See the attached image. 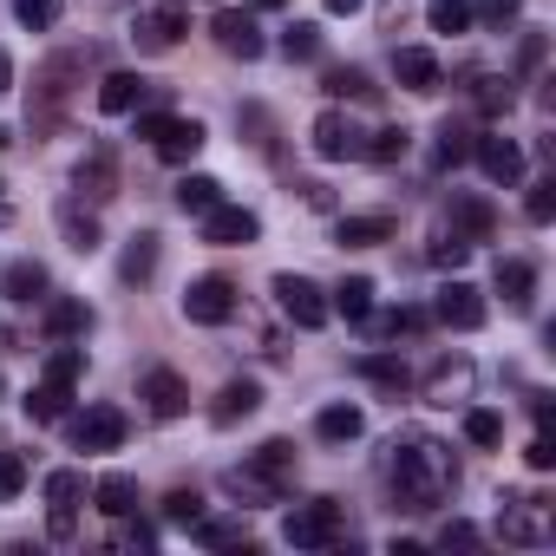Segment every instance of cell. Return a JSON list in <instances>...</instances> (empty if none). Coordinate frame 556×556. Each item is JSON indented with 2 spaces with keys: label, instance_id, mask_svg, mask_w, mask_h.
<instances>
[{
  "label": "cell",
  "instance_id": "f5cc1de1",
  "mask_svg": "<svg viewBox=\"0 0 556 556\" xmlns=\"http://www.w3.org/2000/svg\"><path fill=\"white\" fill-rule=\"evenodd\" d=\"M439 543H445V549H452V543H478V530H471V523H445Z\"/></svg>",
  "mask_w": 556,
  "mask_h": 556
},
{
  "label": "cell",
  "instance_id": "7bdbcfd3",
  "mask_svg": "<svg viewBox=\"0 0 556 556\" xmlns=\"http://www.w3.org/2000/svg\"><path fill=\"white\" fill-rule=\"evenodd\" d=\"M465 439H471V445H497V439H504V419L484 413V406H471V413H465Z\"/></svg>",
  "mask_w": 556,
  "mask_h": 556
},
{
  "label": "cell",
  "instance_id": "4dcf8cb0",
  "mask_svg": "<svg viewBox=\"0 0 556 556\" xmlns=\"http://www.w3.org/2000/svg\"><path fill=\"white\" fill-rule=\"evenodd\" d=\"M406 144H413V131H406V125H387V131H374V138L361 144V157H374V164H400Z\"/></svg>",
  "mask_w": 556,
  "mask_h": 556
},
{
  "label": "cell",
  "instance_id": "11a10c76",
  "mask_svg": "<svg viewBox=\"0 0 556 556\" xmlns=\"http://www.w3.org/2000/svg\"><path fill=\"white\" fill-rule=\"evenodd\" d=\"M367 0H328V14H361Z\"/></svg>",
  "mask_w": 556,
  "mask_h": 556
},
{
  "label": "cell",
  "instance_id": "ab89813d",
  "mask_svg": "<svg viewBox=\"0 0 556 556\" xmlns=\"http://www.w3.org/2000/svg\"><path fill=\"white\" fill-rule=\"evenodd\" d=\"M282 53H289V60H315V53H321V27H308V21H295V27L282 34Z\"/></svg>",
  "mask_w": 556,
  "mask_h": 556
},
{
  "label": "cell",
  "instance_id": "5b68a950",
  "mask_svg": "<svg viewBox=\"0 0 556 556\" xmlns=\"http://www.w3.org/2000/svg\"><path fill=\"white\" fill-rule=\"evenodd\" d=\"M184 315L197 328H223L236 315V282H229V275H203V282H190L184 289Z\"/></svg>",
  "mask_w": 556,
  "mask_h": 556
},
{
  "label": "cell",
  "instance_id": "1f68e13d",
  "mask_svg": "<svg viewBox=\"0 0 556 556\" xmlns=\"http://www.w3.org/2000/svg\"><path fill=\"white\" fill-rule=\"evenodd\" d=\"M60 223H66V242H73L79 255H92V249H99V216H92V210L79 216V203H60Z\"/></svg>",
  "mask_w": 556,
  "mask_h": 556
},
{
  "label": "cell",
  "instance_id": "91938a15",
  "mask_svg": "<svg viewBox=\"0 0 556 556\" xmlns=\"http://www.w3.org/2000/svg\"><path fill=\"white\" fill-rule=\"evenodd\" d=\"M0 144H8V131H0Z\"/></svg>",
  "mask_w": 556,
  "mask_h": 556
},
{
  "label": "cell",
  "instance_id": "ba28073f",
  "mask_svg": "<svg viewBox=\"0 0 556 556\" xmlns=\"http://www.w3.org/2000/svg\"><path fill=\"white\" fill-rule=\"evenodd\" d=\"M73 445L79 452H118L125 445V413L118 406H86L73 419Z\"/></svg>",
  "mask_w": 556,
  "mask_h": 556
},
{
  "label": "cell",
  "instance_id": "7a4b0ae2",
  "mask_svg": "<svg viewBox=\"0 0 556 556\" xmlns=\"http://www.w3.org/2000/svg\"><path fill=\"white\" fill-rule=\"evenodd\" d=\"M138 138L164 157V164H190L203 151V125L197 118H170V112H144L138 118Z\"/></svg>",
  "mask_w": 556,
  "mask_h": 556
},
{
  "label": "cell",
  "instance_id": "816d5d0a",
  "mask_svg": "<svg viewBox=\"0 0 556 556\" xmlns=\"http://www.w3.org/2000/svg\"><path fill=\"white\" fill-rule=\"evenodd\" d=\"M523 458H530V471H549V465H556V439H549V432H536Z\"/></svg>",
  "mask_w": 556,
  "mask_h": 556
},
{
  "label": "cell",
  "instance_id": "f907efd6",
  "mask_svg": "<svg viewBox=\"0 0 556 556\" xmlns=\"http://www.w3.org/2000/svg\"><path fill=\"white\" fill-rule=\"evenodd\" d=\"M478 99H484V112H510V105H517L510 79H484V92H478Z\"/></svg>",
  "mask_w": 556,
  "mask_h": 556
},
{
  "label": "cell",
  "instance_id": "8992f818",
  "mask_svg": "<svg viewBox=\"0 0 556 556\" xmlns=\"http://www.w3.org/2000/svg\"><path fill=\"white\" fill-rule=\"evenodd\" d=\"M131 34H138V47H144V53H170V47L190 34V8H184V0H157V8H151Z\"/></svg>",
  "mask_w": 556,
  "mask_h": 556
},
{
  "label": "cell",
  "instance_id": "2e32d148",
  "mask_svg": "<svg viewBox=\"0 0 556 556\" xmlns=\"http://www.w3.org/2000/svg\"><path fill=\"white\" fill-rule=\"evenodd\" d=\"M393 79H400L406 92H432V86H439V60H432L426 47H400V53H393Z\"/></svg>",
  "mask_w": 556,
  "mask_h": 556
},
{
  "label": "cell",
  "instance_id": "f1b7e54d",
  "mask_svg": "<svg viewBox=\"0 0 556 556\" xmlns=\"http://www.w3.org/2000/svg\"><path fill=\"white\" fill-rule=\"evenodd\" d=\"M216 203H223V184H216V177H184V184H177V210H184V216H203V210H216Z\"/></svg>",
  "mask_w": 556,
  "mask_h": 556
},
{
  "label": "cell",
  "instance_id": "d590c367",
  "mask_svg": "<svg viewBox=\"0 0 556 556\" xmlns=\"http://www.w3.org/2000/svg\"><path fill=\"white\" fill-rule=\"evenodd\" d=\"M60 14H66V0H14V21H21V27H34V34L60 27Z\"/></svg>",
  "mask_w": 556,
  "mask_h": 556
},
{
  "label": "cell",
  "instance_id": "d4e9b609",
  "mask_svg": "<svg viewBox=\"0 0 556 556\" xmlns=\"http://www.w3.org/2000/svg\"><path fill=\"white\" fill-rule=\"evenodd\" d=\"M348 249H374V242H393V216H341L334 229Z\"/></svg>",
  "mask_w": 556,
  "mask_h": 556
},
{
  "label": "cell",
  "instance_id": "4316f807",
  "mask_svg": "<svg viewBox=\"0 0 556 556\" xmlns=\"http://www.w3.org/2000/svg\"><path fill=\"white\" fill-rule=\"evenodd\" d=\"M315 432H321L328 445H348V439H361V432H367V419H361V406H328V413L315 419Z\"/></svg>",
  "mask_w": 556,
  "mask_h": 556
},
{
  "label": "cell",
  "instance_id": "30bf717a",
  "mask_svg": "<svg viewBox=\"0 0 556 556\" xmlns=\"http://www.w3.org/2000/svg\"><path fill=\"white\" fill-rule=\"evenodd\" d=\"M432 315H439L445 328L471 334V328H484V295H478L471 282H445V289H439V302H432Z\"/></svg>",
  "mask_w": 556,
  "mask_h": 556
},
{
  "label": "cell",
  "instance_id": "cb8c5ba5",
  "mask_svg": "<svg viewBox=\"0 0 556 556\" xmlns=\"http://www.w3.org/2000/svg\"><path fill=\"white\" fill-rule=\"evenodd\" d=\"M118 275H125V282H151V275H157V236H151V229L125 242V255H118Z\"/></svg>",
  "mask_w": 556,
  "mask_h": 556
},
{
  "label": "cell",
  "instance_id": "7402d4cb",
  "mask_svg": "<svg viewBox=\"0 0 556 556\" xmlns=\"http://www.w3.org/2000/svg\"><path fill=\"white\" fill-rule=\"evenodd\" d=\"M497 289H504V302H510V308H530V289H536V268H530L523 255H504V262H497Z\"/></svg>",
  "mask_w": 556,
  "mask_h": 556
},
{
  "label": "cell",
  "instance_id": "ac0fdd59",
  "mask_svg": "<svg viewBox=\"0 0 556 556\" xmlns=\"http://www.w3.org/2000/svg\"><path fill=\"white\" fill-rule=\"evenodd\" d=\"M497 530H504L510 543H536V536L549 530V523H543V497H510V504H504V523H497Z\"/></svg>",
  "mask_w": 556,
  "mask_h": 556
},
{
  "label": "cell",
  "instance_id": "e575fe53",
  "mask_svg": "<svg viewBox=\"0 0 556 556\" xmlns=\"http://www.w3.org/2000/svg\"><path fill=\"white\" fill-rule=\"evenodd\" d=\"M361 374H367L374 387H387V393H406V387H413L406 361H387V354H367V361H361Z\"/></svg>",
  "mask_w": 556,
  "mask_h": 556
},
{
  "label": "cell",
  "instance_id": "44dd1931",
  "mask_svg": "<svg viewBox=\"0 0 556 556\" xmlns=\"http://www.w3.org/2000/svg\"><path fill=\"white\" fill-rule=\"evenodd\" d=\"M249 465H255V471H262L275 491H289V478H295V445H289V439H268V445H262Z\"/></svg>",
  "mask_w": 556,
  "mask_h": 556
},
{
  "label": "cell",
  "instance_id": "b9f144b4",
  "mask_svg": "<svg viewBox=\"0 0 556 556\" xmlns=\"http://www.w3.org/2000/svg\"><path fill=\"white\" fill-rule=\"evenodd\" d=\"M465 387H471V367H439L432 374V406H452Z\"/></svg>",
  "mask_w": 556,
  "mask_h": 556
},
{
  "label": "cell",
  "instance_id": "7c38bea8",
  "mask_svg": "<svg viewBox=\"0 0 556 556\" xmlns=\"http://www.w3.org/2000/svg\"><path fill=\"white\" fill-rule=\"evenodd\" d=\"M308 144H315V157H328V164L361 157V131H354L341 112H321V118H315V131H308Z\"/></svg>",
  "mask_w": 556,
  "mask_h": 556
},
{
  "label": "cell",
  "instance_id": "8fae6325",
  "mask_svg": "<svg viewBox=\"0 0 556 556\" xmlns=\"http://www.w3.org/2000/svg\"><path fill=\"white\" fill-rule=\"evenodd\" d=\"M471 157H478V170H484L491 184H504V190L523 177V151H517L510 138H497V131H491V138H471Z\"/></svg>",
  "mask_w": 556,
  "mask_h": 556
},
{
  "label": "cell",
  "instance_id": "ee69618b",
  "mask_svg": "<svg viewBox=\"0 0 556 556\" xmlns=\"http://www.w3.org/2000/svg\"><path fill=\"white\" fill-rule=\"evenodd\" d=\"M190 530H197V543H203V549H236V543H242V530H236V523H203V517H197Z\"/></svg>",
  "mask_w": 556,
  "mask_h": 556
},
{
  "label": "cell",
  "instance_id": "836d02e7",
  "mask_svg": "<svg viewBox=\"0 0 556 556\" xmlns=\"http://www.w3.org/2000/svg\"><path fill=\"white\" fill-rule=\"evenodd\" d=\"M223 484H229L236 497H249V504H275V497H282V491H275V484H268V478L255 471V465H236V471H229Z\"/></svg>",
  "mask_w": 556,
  "mask_h": 556
},
{
  "label": "cell",
  "instance_id": "8d00e7d4",
  "mask_svg": "<svg viewBox=\"0 0 556 556\" xmlns=\"http://www.w3.org/2000/svg\"><path fill=\"white\" fill-rule=\"evenodd\" d=\"M79 374H86V354L79 348H53L47 354V380L53 387H79Z\"/></svg>",
  "mask_w": 556,
  "mask_h": 556
},
{
  "label": "cell",
  "instance_id": "f546056e",
  "mask_svg": "<svg viewBox=\"0 0 556 556\" xmlns=\"http://www.w3.org/2000/svg\"><path fill=\"white\" fill-rule=\"evenodd\" d=\"M334 308H341L348 321H367V315H374V282H367V275H348V282L334 289Z\"/></svg>",
  "mask_w": 556,
  "mask_h": 556
},
{
  "label": "cell",
  "instance_id": "9f6ffc18",
  "mask_svg": "<svg viewBox=\"0 0 556 556\" xmlns=\"http://www.w3.org/2000/svg\"><path fill=\"white\" fill-rule=\"evenodd\" d=\"M0 92H14V60L0 53Z\"/></svg>",
  "mask_w": 556,
  "mask_h": 556
},
{
  "label": "cell",
  "instance_id": "83f0119b",
  "mask_svg": "<svg viewBox=\"0 0 556 556\" xmlns=\"http://www.w3.org/2000/svg\"><path fill=\"white\" fill-rule=\"evenodd\" d=\"M0 282H8V302H40L47 295V268L40 262H14Z\"/></svg>",
  "mask_w": 556,
  "mask_h": 556
},
{
  "label": "cell",
  "instance_id": "4fadbf2b",
  "mask_svg": "<svg viewBox=\"0 0 556 556\" xmlns=\"http://www.w3.org/2000/svg\"><path fill=\"white\" fill-rule=\"evenodd\" d=\"M138 393H144V406H151L157 419H184V413H190V387H184L170 367H151Z\"/></svg>",
  "mask_w": 556,
  "mask_h": 556
},
{
  "label": "cell",
  "instance_id": "d6a6232c",
  "mask_svg": "<svg viewBox=\"0 0 556 556\" xmlns=\"http://www.w3.org/2000/svg\"><path fill=\"white\" fill-rule=\"evenodd\" d=\"M86 328H92V308H86V302H53V308H47V334H53V341L86 334Z\"/></svg>",
  "mask_w": 556,
  "mask_h": 556
},
{
  "label": "cell",
  "instance_id": "9c48e42d",
  "mask_svg": "<svg viewBox=\"0 0 556 556\" xmlns=\"http://www.w3.org/2000/svg\"><path fill=\"white\" fill-rule=\"evenodd\" d=\"M79 497H86V478L79 471H47V504H53V543H73L79 536V523H73V510H79Z\"/></svg>",
  "mask_w": 556,
  "mask_h": 556
},
{
  "label": "cell",
  "instance_id": "f35d334b",
  "mask_svg": "<svg viewBox=\"0 0 556 556\" xmlns=\"http://www.w3.org/2000/svg\"><path fill=\"white\" fill-rule=\"evenodd\" d=\"M321 86H328L334 99H374V86H367V73H361V66H334Z\"/></svg>",
  "mask_w": 556,
  "mask_h": 556
},
{
  "label": "cell",
  "instance_id": "60d3db41",
  "mask_svg": "<svg viewBox=\"0 0 556 556\" xmlns=\"http://www.w3.org/2000/svg\"><path fill=\"white\" fill-rule=\"evenodd\" d=\"M465 157H471V131L445 118V125H439V164H465Z\"/></svg>",
  "mask_w": 556,
  "mask_h": 556
},
{
  "label": "cell",
  "instance_id": "5bb4252c",
  "mask_svg": "<svg viewBox=\"0 0 556 556\" xmlns=\"http://www.w3.org/2000/svg\"><path fill=\"white\" fill-rule=\"evenodd\" d=\"M210 34H216V47H223L229 60H262V34H255L249 14H216Z\"/></svg>",
  "mask_w": 556,
  "mask_h": 556
},
{
  "label": "cell",
  "instance_id": "6da1fadb",
  "mask_svg": "<svg viewBox=\"0 0 556 556\" xmlns=\"http://www.w3.org/2000/svg\"><path fill=\"white\" fill-rule=\"evenodd\" d=\"M452 478H458L452 471V445H439L426 432H413V439L393 445V491H400L406 510H439L445 491H452Z\"/></svg>",
  "mask_w": 556,
  "mask_h": 556
},
{
  "label": "cell",
  "instance_id": "603a6c76",
  "mask_svg": "<svg viewBox=\"0 0 556 556\" xmlns=\"http://www.w3.org/2000/svg\"><path fill=\"white\" fill-rule=\"evenodd\" d=\"M66 406H73V387L40 380V387L27 393V419H34V426H60V419H66Z\"/></svg>",
  "mask_w": 556,
  "mask_h": 556
},
{
  "label": "cell",
  "instance_id": "e0dca14e",
  "mask_svg": "<svg viewBox=\"0 0 556 556\" xmlns=\"http://www.w3.org/2000/svg\"><path fill=\"white\" fill-rule=\"evenodd\" d=\"M138 99H144V79H138V73H105V79H99V112H105V118L138 112Z\"/></svg>",
  "mask_w": 556,
  "mask_h": 556
},
{
  "label": "cell",
  "instance_id": "d6986e66",
  "mask_svg": "<svg viewBox=\"0 0 556 556\" xmlns=\"http://www.w3.org/2000/svg\"><path fill=\"white\" fill-rule=\"evenodd\" d=\"M79 197H92V203L118 197V164H112V151H105V144H99V151L79 164Z\"/></svg>",
  "mask_w": 556,
  "mask_h": 556
},
{
  "label": "cell",
  "instance_id": "484cf974",
  "mask_svg": "<svg viewBox=\"0 0 556 556\" xmlns=\"http://www.w3.org/2000/svg\"><path fill=\"white\" fill-rule=\"evenodd\" d=\"M92 497H99V510H105V517H131V510H138V484H131L125 471H105Z\"/></svg>",
  "mask_w": 556,
  "mask_h": 556
},
{
  "label": "cell",
  "instance_id": "74e56055",
  "mask_svg": "<svg viewBox=\"0 0 556 556\" xmlns=\"http://www.w3.org/2000/svg\"><path fill=\"white\" fill-rule=\"evenodd\" d=\"M426 21H432V34H465L471 27V8H465V0H432Z\"/></svg>",
  "mask_w": 556,
  "mask_h": 556
},
{
  "label": "cell",
  "instance_id": "6f0895ef",
  "mask_svg": "<svg viewBox=\"0 0 556 556\" xmlns=\"http://www.w3.org/2000/svg\"><path fill=\"white\" fill-rule=\"evenodd\" d=\"M255 8H262V14H275V8H289V0H255Z\"/></svg>",
  "mask_w": 556,
  "mask_h": 556
},
{
  "label": "cell",
  "instance_id": "3957f363",
  "mask_svg": "<svg viewBox=\"0 0 556 556\" xmlns=\"http://www.w3.org/2000/svg\"><path fill=\"white\" fill-rule=\"evenodd\" d=\"M341 530H348V517H341V504H334V497L295 504V510H289V523H282V536H289L295 549H328V543H341Z\"/></svg>",
  "mask_w": 556,
  "mask_h": 556
},
{
  "label": "cell",
  "instance_id": "9a60e30c",
  "mask_svg": "<svg viewBox=\"0 0 556 556\" xmlns=\"http://www.w3.org/2000/svg\"><path fill=\"white\" fill-rule=\"evenodd\" d=\"M491 229H497V216L484 197H452V236H465L478 249V242H491Z\"/></svg>",
  "mask_w": 556,
  "mask_h": 556
},
{
  "label": "cell",
  "instance_id": "680465c9",
  "mask_svg": "<svg viewBox=\"0 0 556 556\" xmlns=\"http://www.w3.org/2000/svg\"><path fill=\"white\" fill-rule=\"evenodd\" d=\"M0 341H8V328H0Z\"/></svg>",
  "mask_w": 556,
  "mask_h": 556
},
{
  "label": "cell",
  "instance_id": "f6af8a7d",
  "mask_svg": "<svg viewBox=\"0 0 556 556\" xmlns=\"http://www.w3.org/2000/svg\"><path fill=\"white\" fill-rule=\"evenodd\" d=\"M523 210H530V223H549V216H556V177L530 184V203H523Z\"/></svg>",
  "mask_w": 556,
  "mask_h": 556
},
{
  "label": "cell",
  "instance_id": "c3c4849f",
  "mask_svg": "<svg viewBox=\"0 0 556 556\" xmlns=\"http://www.w3.org/2000/svg\"><path fill=\"white\" fill-rule=\"evenodd\" d=\"M523 14V0H478V14L471 21H491V27H510Z\"/></svg>",
  "mask_w": 556,
  "mask_h": 556
},
{
  "label": "cell",
  "instance_id": "681fc988",
  "mask_svg": "<svg viewBox=\"0 0 556 556\" xmlns=\"http://www.w3.org/2000/svg\"><path fill=\"white\" fill-rule=\"evenodd\" d=\"M465 255H471V242H465V236H439V242H432V262H439V268H458Z\"/></svg>",
  "mask_w": 556,
  "mask_h": 556
},
{
  "label": "cell",
  "instance_id": "7dc6e473",
  "mask_svg": "<svg viewBox=\"0 0 556 556\" xmlns=\"http://www.w3.org/2000/svg\"><path fill=\"white\" fill-rule=\"evenodd\" d=\"M21 484H27V465H21L14 452H0V504L21 497Z\"/></svg>",
  "mask_w": 556,
  "mask_h": 556
},
{
  "label": "cell",
  "instance_id": "bcb514c9",
  "mask_svg": "<svg viewBox=\"0 0 556 556\" xmlns=\"http://www.w3.org/2000/svg\"><path fill=\"white\" fill-rule=\"evenodd\" d=\"M164 517H170V523H197V517H203V497H197V491H170V497H164Z\"/></svg>",
  "mask_w": 556,
  "mask_h": 556
},
{
  "label": "cell",
  "instance_id": "ffe728a7",
  "mask_svg": "<svg viewBox=\"0 0 556 556\" xmlns=\"http://www.w3.org/2000/svg\"><path fill=\"white\" fill-rule=\"evenodd\" d=\"M255 406H262V387H255V380H229V387L216 393L210 419H216V426H236V419H249Z\"/></svg>",
  "mask_w": 556,
  "mask_h": 556
},
{
  "label": "cell",
  "instance_id": "db71d44e",
  "mask_svg": "<svg viewBox=\"0 0 556 556\" xmlns=\"http://www.w3.org/2000/svg\"><path fill=\"white\" fill-rule=\"evenodd\" d=\"M302 197H308V210H334V197H328V184H302Z\"/></svg>",
  "mask_w": 556,
  "mask_h": 556
},
{
  "label": "cell",
  "instance_id": "277c9868",
  "mask_svg": "<svg viewBox=\"0 0 556 556\" xmlns=\"http://www.w3.org/2000/svg\"><path fill=\"white\" fill-rule=\"evenodd\" d=\"M275 302H282V315H289L295 328H308V334H315V328H328V315H334V308H328V295L308 282V275H275Z\"/></svg>",
  "mask_w": 556,
  "mask_h": 556
},
{
  "label": "cell",
  "instance_id": "52a82bcc",
  "mask_svg": "<svg viewBox=\"0 0 556 556\" xmlns=\"http://www.w3.org/2000/svg\"><path fill=\"white\" fill-rule=\"evenodd\" d=\"M255 236H262L255 210H242V203H216V210H203V242H216V249H242V242H255Z\"/></svg>",
  "mask_w": 556,
  "mask_h": 556
}]
</instances>
